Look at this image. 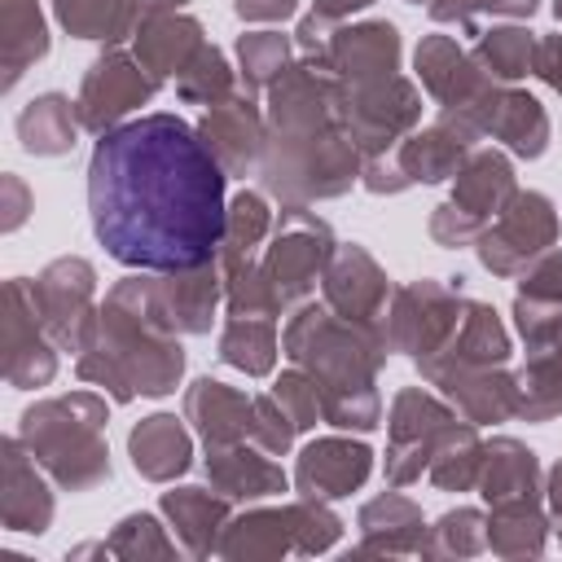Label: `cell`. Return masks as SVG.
<instances>
[{
	"mask_svg": "<svg viewBox=\"0 0 562 562\" xmlns=\"http://www.w3.org/2000/svg\"><path fill=\"white\" fill-rule=\"evenodd\" d=\"M101 426H105V404L88 391H75V395L44 400V404L26 408L22 443L57 474V483L92 487V483L110 479Z\"/></svg>",
	"mask_w": 562,
	"mask_h": 562,
	"instance_id": "3957f363",
	"label": "cell"
},
{
	"mask_svg": "<svg viewBox=\"0 0 562 562\" xmlns=\"http://www.w3.org/2000/svg\"><path fill=\"white\" fill-rule=\"evenodd\" d=\"M44 53H48V31L35 0H4V88H13L22 70Z\"/></svg>",
	"mask_w": 562,
	"mask_h": 562,
	"instance_id": "836d02e7",
	"label": "cell"
},
{
	"mask_svg": "<svg viewBox=\"0 0 562 562\" xmlns=\"http://www.w3.org/2000/svg\"><path fill=\"white\" fill-rule=\"evenodd\" d=\"M57 22L79 40H123L140 18L132 0H53Z\"/></svg>",
	"mask_w": 562,
	"mask_h": 562,
	"instance_id": "d590c367",
	"label": "cell"
},
{
	"mask_svg": "<svg viewBox=\"0 0 562 562\" xmlns=\"http://www.w3.org/2000/svg\"><path fill=\"white\" fill-rule=\"evenodd\" d=\"M220 268L202 263V268H184V272H162V281H154V303L158 316L176 329V334H206L211 329V312L220 303Z\"/></svg>",
	"mask_w": 562,
	"mask_h": 562,
	"instance_id": "603a6c76",
	"label": "cell"
},
{
	"mask_svg": "<svg viewBox=\"0 0 562 562\" xmlns=\"http://www.w3.org/2000/svg\"><path fill=\"white\" fill-rule=\"evenodd\" d=\"M364 184H369L373 193H400V189H408V176L400 171V162L391 167V162L378 154V158L364 162Z\"/></svg>",
	"mask_w": 562,
	"mask_h": 562,
	"instance_id": "681fc988",
	"label": "cell"
},
{
	"mask_svg": "<svg viewBox=\"0 0 562 562\" xmlns=\"http://www.w3.org/2000/svg\"><path fill=\"white\" fill-rule=\"evenodd\" d=\"M184 369V351L176 342V329L158 316L154 281H123L110 290L92 342L79 351V378L110 386V395L123 404L136 391L140 395H167L176 391Z\"/></svg>",
	"mask_w": 562,
	"mask_h": 562,
	"instance_id": "7a4b0ae2",
	"label": "cell"
},
{
	"mask_svg": "<svg viewBox=\"0 0 562 562\" xmlns=\"http://www.w3.org/2000/svg\"><path fill=\"white\" fill-rule=\"evenodd\" d=\"M457 422V413H448L439 400H430L426 391H400L395 408H391V452H386V479L391 483H413L422 474V465H430V452L439 443V435Z\"/></svg>",
	"mask_w": 562,
	"mask_h": 562,
	"instance_id": "7c38bea8",
	"label": "cell"
},
{
	"mask_svg": "<svg viewBox=\"0 0 562 562\" xmlns=\"http://www.w3.org/2000/svg\"><path fill=\"white\" fill-rule=\"evenodd\" d=\"M325 299H329V312H338L342 321L378 329V321L391 303V285H386L382 268L360 246H338L325 268Z\"/></svg>",
	"mask_w": 562,
	"mask_h": 562,
	"instance_id": "9a60e30c",
	"label": "cell"
},
{
	"mask_svg": "<svg viewBox=\"0 0 562 562\" xmlns=\"http://www.w3.org/2000/svg\"><path fill=\"white\" fill-rule=\"evenodd\" d=\"M461 316H465V303L457 290H448L439 281H413L391 294V303L378 321V334H382L386 351H408L422 364L435 351H443V342L452 338Z\"/></svg>",
	"mask_w": 562,
	"mask_h": 562,
	"instance_id": "52a82bcc",
	"label": "cell"
},
{
	"mask_svg": "<svg viewBox=\"0 0 562 562\" xmlns=\"http://www.w3.org/2000/svg\"><path fill=\"white\" fill-rule=\"evenodd\" d=\"M487 13H505V18H531L536 0H430V18L435 22H457V26H474Z\"/></svg>",
	"mask_w": 562,
	"mask_h": 562,
	"instance_id": "ee69618b",
	"label": "cell"
},
{
	"mask_svg": "<svg viewBox=\"0 0 562 562\" xmlns=\"http://www.w3.org/2000/svg\"><path fill=\"white\" fill-rule=\"evenodd\" d=\"M127 448H132L136 470H140L145 479H154V483L176 479V474L189 470V435H184V426H180L171 413L145 417V422L132 430Z\"/></svg>",
	"mask_w": 562,
	"mask_h": 562,
	"instance_id": "f1b7e54d",
	"label": "cell"
},
{
	"mask_svg": "<svg viewBox=\"0 0 562 562\" xmlns=\"http://www.w3.org/2000/svg\"><path fill=\"white\" fill-rule=\"evenodd\" d=\"M514 198V167L505 154L496 149H483V154H470L465 167L457 171V189H452V206L474 215L479 224H492L505 202Z\"/></svg>",
	"mask_w": 562,
	"mask_h": 562,
	"instance_id": "484cf974",
	"label": "cell"
},
{
	"mask_svg": "<svg viewBox=\"0 0 562 562\" xmlns=\"http://www.w3.org/2000/svg\"><path fill=\"white\" fill-rule=\"evenodd\" d=\"M4 479H9V492H4V518L18 527V531H44L48 514H53V501L40 483V474L26 465L22 448L9 439L4 443Z\"/></svg>",
	"mask_w": 562,
	"mask_h": 562,
	"instance_id": "d6a6232c",
	"label": "cell"
},
{
	"mask_svg": "<svg viewBox=\"0 0 562 562\" xmlns=\"http://www.w3.org/2000/svg\"><path fill=\"white\" fill-rule=\"evenodd\" d=\"M549 501H553V509L562 514V461H558L553 474H549Z\"/></svg>",
	"mask_w": 562,
	"mask_h": 562,
	"instance_id": "db71d44e",
	"label": "cell"
},
{
	"mask_svg": "<svg viewBox=\"0 0 562 562\" xmlns=\"http://www.w3.org/2000/svg\"><path fill=\"white\" fill-rule=\"evenodd\" d=\"M334 259V233L325 220L307 215L303 206H285L272 233V246L259 259V272L277 299V307H290L312 294L316 277H325Z\"/></svg>",
	"mask_w": 562,
	"mask_h": 562,
	"instance_id": "8992f818",
	"label": "cell"
},
{
	"mask_svg": "<svg viewBox=\"0 0 562 562\" xmlns=\"http://www.w3.org/2000/svg\"><path fill=\"white\" fill-rule=\"evenodd\" d=\"M184 413L189 422L202 430L206 448H224V443H241L255 430V400L224 386V382H193L184 395Z\"/></svg>",
	"mask_w": 562,
	"mask_h": 562,
	"instance_id": "cb8c5ba5",
	"label": "cell"
},
{
	"mask_svg": "<svg viewBox=\"0 0 562 562\" xmlns=\"http://www.w3.org/2000/svg\"><path fill=\"white\" fill-rule=\"evenodd\" d=\"M474 140H479L474 127H465L461 119L443 114L439 127L413 132L408 140H400L395 162H400V171L408 176V184H435V180H448V176H457V171L465 167Z\"/></svg>",
	"mask_w": 562,
	"mask_h": 562,
	"instance_id": "ffe728a7",
	"label": "cell"
},
{
	"mask_svg": "<svg viewBox=\"0 0 562 562\" xmlns=\"http://www.w3.org/2000/svg\"><path fill=\"white\" fill-rule=\"evenodd\" d=\"M272 228V211L259 193L241 189L228 206V224H224V241H220V272L224 268H237L246 259H255V246L268 237Z\"/></svg>",
	"mask_w": 562,
	"mask_h": 562,
	"instance_id": "74e56055",
	"label": "cell"
},
{
	"mask_svg": "<svg viewBox=\"0 0 562 562\" xmlns=\"http://www.w3.org/2000/svg\"><path fill=\"white\" fill-rule=\"evenodd\" d=\"M483 470V443L474 439V422H452L435 452H430V479L448 492H465Z\"/></svg>",
	"mask_w": 562,
	"mask_h": 562,
	"instance_id": "e575fe53",
	"label": "cell"
},
{
	"mask_svg": "<svg viewBox=\"0 0 562 562\" xmlns=\"http://www.w3.org/2000/svg\"><path fill=\"white\" fill-rule=\"evenodd\" d=\"M413 4H422V0H413Z\"/></svg>",
	"mask_w": 562,
	"mask_h": 562,
	"instance_id": "9f6ffc18",
	"label": "cell"
},
{
	"mask_svg": "<svg viewBox=\"0 0 562 562\" xmlns=\"http://www.w3.org/2000/svg\"><path fill=\"white\" fill-rule=\"evenodd\" d=\"M360 171V149L342 127L321 132H272L263 154V189L303 206L316 198H338Z\"/></svg>",
	"mask_w": 562,
	"mask_h": 562,
	"instance_id": "5b68a950",
	"label": "cell"
},
{
	"mask_svg": "<svg viewBox=\"0 0 562 562\" xmlns=\"http://www.w3.org/2000/svg\"><path fill=\"white\" fill-rule=\"evenodd\" d=\"M75 132H79V110L61 92H44L18 114V136L26 154H44V158L66 154L75 145Z\"/></svg>",
	"mask_w": 562,
	"mask_h": 562,
	"instance_id": "4dcf8cb0",
	"label": "cell"
},
{
	"mask_svg": "<svg viewBox=\"0 0 562 562\" xmlns=\"http://www.w3.org/2000/svg\"><path fill=\"white\" fill-rule=\"evenodd\" d=\"M505 356H509V334L496 321V312L487 303H465V316L452 329V338L443 342V351H435L417 369L426 378L439 369H496V364H505Z\"/></svg>",
	"mask_w": 562,
	"mask_h": 562,
	"instance_id": "44dd1931",
	"label": "cell"
},
{
	"mask_svg": "<svg viewBox=\"0 0 562 562\" xmlns=\"http://www.w3.org/2000/svg\"><path fill=\"white\" fill-rule=\"evenodd\" d=\"M338 105H342V83L321 75V66H285L281 79H272V92H268L272 132L338 127Z\"/></svg>",
	"mask_w": 562,
	"mask_h": 562,
	"instance_id": "4fadbf2b",
	"label": "cell"
},
{
	"mask_svg": "<svg viewBox=\"0 0 562 562\" xmlns=\"http://www.w3.org/2000/svg\"><path fill=\"white\" fill-rule=\"evenodd\" d=\"M206 470L215 479L220 492L228 496H272V492H285V474L277 461L259 457V452H246L241 443H224V448H206Z\"/></svg>",
	"mask_w": 562,
	"mask_h": 562,
	"instance_id": "f546056e",
	"label": "cell"
},
{
	"mask_svg": "<svg viewBox=\"0 0 562 562\" xmlns=\"http://www.w3.org/2000/svg\"><path fill=\"white\" fill-rule=\"evenodd\" d=\"M294 422H290V413L277 404V395H255V430H250V439L268 452V457H277V452H285L290 448V439H294Z\"/></svg>",
	"mask_w": 562,
	"mask_h": 562,
	"instance_id": "f6af8a7d",
	"label": "cell"
},
{
	"mask_svg": "<svg viewBox=\"0 0 562 562\" xmlns=\"http://www.w3.org/2000/svg\"><path fill=\"white\" fill-rule=\"evenodd\" d=\"M483 228H487V224H479L474 215L457 211L452 202H443V206L430 215V237H435L439 246H465V241H479Z\"/></svg>",
	"mask_w": 562,
	"mask_h": 562,
	"instance_id": "bcb514c9",
	"label": "cell"
},
{
	"mask_svg": "<svg viewBox=\"0 0 562 562\" xmlns=\"http://www.w3.org/2000/svg\"><path fill=\"white\" fill-rule=\"evenodd\" d=\"M233 9L246 22H277L294 13V0H233Z\"/></svg>",
	"mask_w": 562,
	"mask_h": 562,
	"instance_id": "f907efd6",
	"label": "cell"
},
{
	"mask_svg": "<svg viewBox=\"0 0 562 562\" xmlns=\"http://www.w3.org/2000/svg\"><path fill=\"white\" fill-rule=\"evenodd\" d=\"M364 4H373V0H316V13H325V18H347V13L364 9Z\"/></svg>",
	"mask_w": 562,
	"mask_h": 562,
	"instance_id": "f5cc1de1",
	"label": "cell"
},
{
	"mask_svg": "<svg viewBox=\"0 0 562 562\" xmlns=\"http://www.w3.org/2000/svg\"><path fill=\"white\" fill-rule=\"evenodd\" d=\"M562 413V338L531 347L527 369L518 373V417L544 422Z\"/></svg>",
	"mask_w": 562,
	"mask_h": 562,
	"instance_id": "1f68e13d",
	"label": "cell"
},
{
	"mask_svg": "<svg viewBox=\"0 0 562 562\" xmlns=\"http://www.w3.org/2000/svg\"><path fill=\"white\" fill-rule=\"evenodd\" d=\"M4 373L13 386H44L57 373V356L44 342L35 290L13 277L9 281V321H4Z\"/></svg>",
	"mask_w": 562,
	"mask_h": 562,
	"instance_id": "2e32d148",
	"label": "cell"
},
{
	"mask_svg": "<svg viewBox=\"0 0 562 562\" xmlns=\"http://www.w3.org/2000/svg\"><path fill=\"white\" fill-rule=\"evenodd\" d=\"M329 70L342 83H378L400 70V31L391 22H360L334 31Z\"/></svg>",
	"mask_w": 562,
	"mask_h": 562,
	"instance_id": "ac0fdd59",
	"label": "cell"
},
{
	"mask_svg": "<svg viewBox=\"0 0 562 562\" xmlns=\"http://www.w3.org/2000/svg\"><path fill=\"white\" fill-rule=\"evenodd\" d=\"M136 4V18L145 22V18H162V13H176L184 0H132Z\"/></svg>",
	"mask_w": 562,
	"mask_h": 562,
	"instance_id": "816d5d0a",
	"label": "cell"
},
{
	"mask_svg": "<svg viewBox=\"0 0 562 562\" xmlns=\"http://www.w3.org/2000/svg\"><path fill=\"white\" fill-rule=\"evenodd\" d=\"M176 88H180V97H184V101L220 105V101H228V97H233V70H228V61H224V53H220V48L202 44V48H198V57L176 75Z\"/></svg>",
	"mask_w": 562,
	"mask_h": 562,
	"instance_id": "60d3db41",
	"label": "cell"
},
{
	"mask_svg": "<svg viewBox=\"0 0 562 562\" xmlns=\"http://www.w3.org/2000/svg\"><path fill=\"white\" fill-rule=\"evenodd\" d=\"M154 88H158V79L140 61H132L127 53H105V57L92 61V70L79 88V101H75L79 123L101 136V132L119 127L123 114L145 105L154 97Z\"/></svg>",
	"mask_w": 562,
	"mask_h": 562,
	"instance_id": "8fae6325",
	"label": "cell"
},
{
	"mask_svg": "<svg viewBox=\"0 0 562 562\" xmlns=\"http://www.w3.org/2000/svg\"><path fill=\"white\" fill-rule=\"evenodd\" d=\"M285 356L316 378L321 395H334V391L373 386V373L386 360V342L378 329L351 325L338 312L303 307L285 325Z\"/></svg>",
	"mask_w": 562,
	"mask_h": 562,
	"instance_id": "277c9868",
	"label": "cell"
},
{
	"mask_svg": "<svg viewBox=\"0 0 562 562\" xmlns=\"http://www.w3.org/2000/svg\"><path fill=\"white\" fill-rule=\"evenodd\" d=\"M224 180L228 171L198 127L176 114H140L92 145V233L110 259L140 272L215 263L228 224Z\"/></svg>",
	"mask_w": 562,
	"mask_h": 562,
	"instance_id": "6da1fadb",
	"label": "cell"
},
{
	"mask_svg": "<svg viewBox=\"0 0 562 562\" xmlns=\"http://www.w3.org/2000/svg\"><path fill=\"white\" fill-rule=\"evenodd\" d=\"M202 48V26L193 18H180V13H162V18H145L136 26V61L154 75V79H167V75H180Z\"/></svg>",
	"mask_w": 562,
	"mask_h": 562,
	"instance_id": "4316f807",
	"label": "cell"
},
{
	"mask_svg": "<svg viewBox=\"0 0 562 562\" xmlns=\"http://www.w3.org/2000/svg\"><path fill=\"white\" fill-rule=\"evenodd\" d=\"M443 114L465 119L479 136L492 132L496 140H505V145H509L514 154H522V158H540L544 145H549V119H544L540 101L527 97V92H518V88L492 83V92H487L479 105H470V110H443Z\"/></svg>",
	"mask_w": 562,
	"mask_h": 562,
	"instance_id": "5bb4252c",
	"label": "cell"
},
{
	"mask_svg": "<svg viewBox=\"0 0 562 562\" xmlns=\"http://www.w3.org/2000/svg\"><path fill=\"white\" fill-rule=\"evenodd\" d=\"M558 237V215L544 193H514L505 211L479 233V259L496 277H518L527 272Z\"/></svg>",
	"mask_w": 562,
	"mask_h": 562,
	"instance_id": "9c48e42d",
	"label": "cell"
},
{
	"mask_svg": "<svg viewBox=\"0 0 562 562\" xmlns=\"http://www.w3.org/2000/svg\"><path fill=\"white\" fill-rule=\"evenodd\" d=\"M483 496L496 505H531L536 501V457L518 439H492L483 448V470H479Z\"/></svg>",
	"mask_w": 562,
	"mask_h": 562,
	"instance_id": "83f0119b",
	"label": "cell"
},
{
	"mask_svg": "<svg viewBox=\"0 0 562 562\" xmlns=\"http://www.w3.org/2000/svg\"><path fill=\"white\" fill-rule=\"evenodd\" d=\"M430 382L465 413V422H501L518 413V378L496 369H439Z\"/></svg>",
	"mask_w": 562,
	"mask_h": 562,
	"instance_id": "d4e9b609",
	"label": "cell"
},
{
	"mask_svg": "<svg viewBox=\"0 0 562 562\" xmlns=\"http://www.w3.org/2000/svg\"><path fill=\"white\" fill-rule=\"evenodd\" d=\"M531 70H536L549 88H558V92H562V35H544V40L536 44Z\"/></svg>",
	"mask_w": 562,
	"mask_h": 562,
	"instance_id": "c3c4849f",
	"label": "cell"
},
{
	"mask_svg": "<svg viewBox=\"0 0 562 562\" xmlns=\"http://www.w3.org/2000/svg\"><path fill=\"white\" fill-rule=\"evenodd\" d=\"M329 44H334V18L307 13V18L299 22V48H303L321 70H329Z\"/></svg>",
	"mask_w": 562,
	"mask_h": 562,
	"instance_id": "7dc6e473",
	"label": "cell"
},
{
	"mask_svg": "<svg viewBox=\"0 0 562 562\" xmlns=\"http://www.w3.org/2000/svg\"><path fill=\"white\" fill-rule=\"evenodd\" d=\"M198 132L228 176H246V167L268 149L263 119L246 97H228V101L211 105L206 119L198 123Z\"/></svg>",
	"mask_w": 562,
	"mask_h": 562,
	"instance_id": "d6986e66",
	"label": "cell"
},
{
	"mask_svg": "<svg viewBox=\"0 0 562 562\" xmlns=\"http://www.w3.org/2000/svg\"><path fill=\"white\" fill-rule=\"evenodd\" d=\"M369 465H373V452L364 443H351V439H316L299 457V492L312 496V501L347 496L351 487L364 483Z\"/></svg>",
	"mask_w": 562,
	"mask_h": 562,
	"instance_id": "7402d4cb",
	"label": "cell"
},
{
	"mask_svg": "<svg viewBox=\"0 0 562 562\" xmlns=\"http://www.w3.org/2000/svg\"><path fill=\"white\" fill-rule=\"evenodd\" d=\"M162 509L171 514V522L180 527V536L189 540V549H193V553H206V549H211L215 527L228 518V505H224V501H215V496H211V492H202V487L167 492V496H162Z\"/></svg>",
	"mask_w": 562,
	"mask_h": 562,
	"instance_id": "f35d334b",
	"label": "cell"
},
{
	"mask_svg": "<svg viewBox=\"0 0 562 562\" xmlns=\"http://www.w3.org/2000/svg\"><path fill=\"white\" fill-rule=\"evenodd\" d=\"M272 395H277V404L290 413V422L303 430V426H316V417H321V386H316V378L307 373V369H290V373H281V382L272 386Z\"/></svg>",
	"mask_w": 562,
	"mask_h": 562,
	"instance_id": "7bdbcfd3",
	"label": "cell"
},
{
	"mask_svg": "<svg viewBox=\"0 0 562 562\" xmlns=\"http://www.w3.org/2000/svg\"><path fill=\"white\" fill-rule=\"evenodd\" d=\"M531 57H536V40L522 26H492V31L479 35V48H474V61L496 83L501 79H522L531 70Z\"/></svg>",
	"mask_w": 562,
	"mask_h": 562,
	"instance_id": "ab89813d",
	"label": "cell"
},
{
	"mask_svg": "<svg viewBox=\"0 0 562 562\" xmlns=\"http://www.w3.org/2000/svg\"><path fill=\"white\" fill-rule=\"evenodd\" d=\"M553 13H558V18H562V0H553Z\"/></svg>",
	"mask_w": 562,
	"mask_h": 562,
	"instance_id": "11a10c76",
	"label": "cell"
},
{
	"mask_svg": "<svg viewBox=\"0 0 562 562\" xmlns=\"http://www.w3.org/2000/svg\"><path fill=\"white\" fill-rule=\"evenodd\" d=\"M220 356L233 369H241L250 378H263L272 369V360H277V329H272V321L268 316H233L224 325V334H220Z\"/></svg>",
	"mask_w": 562,
	"mask_h": 562,
	"instance_id": "8d00e7d4",
	"label": "cell"
},
{
	"mask_svg": "<svg viewBox=\"0 0 562 562\" xmlns=\"http://www.w3.org/2000/svg\"><path fill=\"white\" fill-rule=\"evenodd\" d=\"M417 75H422V88L443 105V110H470L479 105L496 79L483 75V66L457 48V40L448 35H426L417 44Z\"/></svg>",
	"mask_w": 562,
	"mask_h": 562,
	"instance_id": "e0dca14e",
	"label": "cell"
},
{
	"mask_svg": "<svg viewBox=\"0 0 562 562\" xmlns=\"http://www.w3.org/2000/svg\"><path fill=\"white\" fill-rule=\"evenodd\" d=\"M237 57H241L246 88H263V83L281 79L285 61H290V44L277 31H255V35H241L237 40Z\"/></svg>",
	"mask_w": 562,
	"mask_h": 562,
	"instance_id": "b9f144b4",
	"label": "cell"
},
{
	"mask_svg": "<svg viewBox=\"0 0 562 562\" xmlns=\"http://www.w3.org/2000/svg\"><path fill=\"white\" fill-rule=\"evenodd\" d=\"M92 281H97L92 263L57 259L31 285L44 334L66 351H83L92 342V329H97V316H101V312H92Z\"/></svg>",
	"mask_w": 562,
	"mask_h": 562,
	"instance_id": "30bf717a",
	"label": "cell"
},
{
	"mask_svg": "<svg viewBox=\"0 0 562 562\" xmlns=\"http://www.w3.org/2000/svg\"><path fill=\"white\" fill-rule=\"evenodd\" d=\"M422 119V97L408 79L391 75L378 83H342V105H338V127L356 149L378 158L382 149L400 145L413 123Z\"/></svg>",
	"mask_w": 562,
	"mask_h": 562,
	"instance_id": "ba28073f",
	"label": "cell"
}]
</instances>
